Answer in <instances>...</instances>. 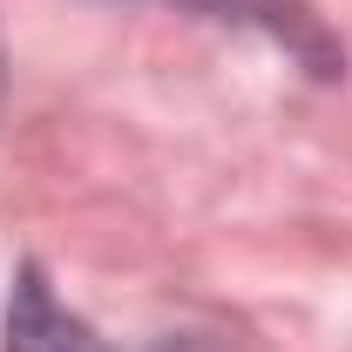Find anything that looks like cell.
Masks as SVG:
<instances>
[{"mask_svg":"<svg viewBox=\"0 0 352 352\" xmlns=\"http://www.w3.org/2000/svg\"><path fill=\"white\" fill-rule=\"evenodd\" d=\"M7 352H102V346L88 339L82 318L54 305L41 271H21L7 292Z\"/></svg>","mask_w":352,"mask_h":352,"instance_id":"obj_1","label":"cell"},{"mask_svg":"<svg viewBox=\"0 0 352 352\" xmlns=\"http://www.w3.org/2000/svg\"><path fill=\"white\" fill-rule=\"evenodd\" d=\"M183 7H210V14H237V21H258V28H271L278 41H292V47H305V54H318L325 61V41L311 34V14H305V0H183Z\"/></svg>","mask_w":352,"mask_h":352,"instance_id":"obj_2","label":"cell"}]
</instances>
